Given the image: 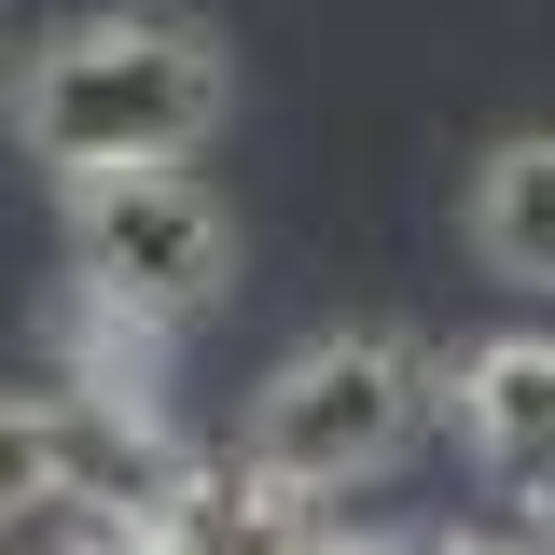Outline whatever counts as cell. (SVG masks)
Instances as JSON below:
<instances>
[{"label": "cell", "mask_w": 555, "mask_h": 555, "mask_svg": "<svg viewBox=\"0 0 555 555\" xmlns=\"http://www.w3.org/2000/svg\"><path fill=\"white\" fill-rule=\"evenodd\" d=\"M236 69L195 14H69L56 42H28L14 69V153L56 181H126V167H195V139L222 126Z\"/></svg>", "instance_id": "cell-1"}, {"label": "cell", "mask_w": 555, "mask_h": 555, "mask_svg": "<svg viewBox=\"0 0 555 555\" xmlns=\"http://www.w3.org/2000/svg\"><path fill=\"white\" fill-rule=\"evenodd\" d=\"M430 403H444V375H430V347H416V334H320V347H292L264 389H250L236 473H264L278 500L320 514V500H347V486L389 473Z\"/></svg>", "instance_id": "cell-2"}, {"label": "cell", "mask_w": 555, "mask_h": 555, "mask_svg": "<svg viewBox=\"0 0 555 555\" xmlns=\"http://www.w3.org/2000/svg\"><path fill=\"white\" fill-rule=\"evenodd\" d=\"M69 278L98 320L126 334H181L236 278V222L195 167H126V181H69Z\"/></svg>", "instance_id": "cell-3"}, {"label": "cell", "mask_w": 555, "mask_h": 555, "mask_svg": "<svg viewBox=\"0 0 555 555\" xmlns=\"http://www.w3.org/2000/svg\"><path fill=\"white\" fill-rule=\"evenodd\" d=\"M444 416H459V444H473V473L500 486V500L555 514V334H486V347H459Z\"/></svg>", "instance_id": "cell-4"}, {"label": "cell", "mask_w": 555, "mask_h": 555, "mask_svg": "<svg viewBox=\"0 0 555 555\" xmlns=\"http://www.w3.org/2000/svg\"><path fill=\"white\" fill-rule=\"evenodd\" d=\"M459 222H473V264L500 278V292H555V126L486 139Z\"/></svg>", "instance_id": "cell-5"}, {"label": "cell", "mask_w": 555, "mask_h": 555, "mask_svg": "<svg viewBox=\"0 0 555 555\" xmlns=\"http://www.w3.org/2000/svg\"><path fill=\"white\" fill-rule=\"evenodd\" d=\"M306 500H278L264 473H236V459H195V486L153 514V542L167 555H306Z\"/></svg>", "instance_id": "cell-6"}, {"label": "cell", "mask_w": 555, "mask_h": 555, "mask_svg": "<svg viewBox=\"0 0 555 555\" xmlns=\"http://www.w3.org/2000/svg\"><path fill=\"white\" fill-rule=\"evenodd\" d=\"M69 459H83L69 389H0V528H28V514H83V500H69Z\"/></svg>", "instance_id": "cell-7"}, {"label": "cell", "mask_w": 555, "mask_h": 555, "mask_svg": "<svg viewBox=\"0 0 555 555\" xmlns=\"http://www.w3.org/2000/svg\"><path fill=\"white\" fill-rule=\"evenodd\" d=\"M416 555H555L528 514H459V528H416Z\"/></svg>", "instance_id": "cell-8"}, {"label": "cell", "mask_w": 555, "mask_h": 555, "mask_svg": "<svg viewBox=\"0 0 555 555\" xmlns=\"http://www.w3.org/2000/svg\"><path fill=\"white\" fill-rule=\"evenodd\" d=\"M56 555H167V542H153V528H112V514H83Z\"/></svg>", "instance_id": "cell-9"}, {"label": "cell", "mask_w": 555, "mask_h": 555, "mask_svg": "<svg viewBox=\"0 0 555 555\" xmlns=\"http://www.w3.org/2000/svg\"><path fill=\"white\" fill-rule=\"evenodd\" d=\"M306 555H416V542H375V528H334V514H320V528H306Z\"/></svg>", "instance_id": "cell-10"}]
</instances>
